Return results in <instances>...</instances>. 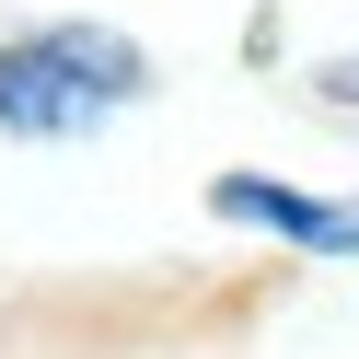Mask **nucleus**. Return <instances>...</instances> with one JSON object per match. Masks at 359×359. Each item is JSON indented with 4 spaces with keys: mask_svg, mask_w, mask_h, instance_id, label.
Instances as JSON below:
<instances>
[{
    "mask_svg": "<svg viewBox=\"0 0 359 359\" xmlns=\"http://www.w3.org/2000/svg\"><path fill=\"white\" fill-rule=\"evenodd\" d=\"M325 93H359V58H336V70H325Z\"/></svg>",
    "mask_w": 359,
    "mask_h": 359,
    "instance_id": "nucleus-3",
    "label": "nucleus"
},
{
    "mask_svg": "<svg viewBox=\"0 0 359 359\" xmlns=\"http://www.w3.org/2000/svg\"><path fill=\"white\" fill-rule=\"evenodd\" d=\"M140 81V58L116 35H24V47H0V128H24V140H58V128H93L104 104Z\"/></svg>",
    "mask_w": 359,
    "mask_h": 359,
    "instance_id": "nucleus-1",
    "label": "nucleus"
},
{
    "mask_svg": "<svg viewBox=\"0 0 359 359\" xmlns=\"http://www.w3.org/2000/svg\"><path fill=\"white\" fill-rule=\"evenodd\" d=\"M209 209L255 220V232H278V243H313V255H359V197H302V186H278V174H220Z\"/></svg>",
    "mask_w": 359,
    "mask_h": 359,
    "instance_id": "nucleus-2",
    "label": "nucleus"
}]
</instances>
